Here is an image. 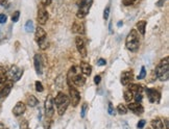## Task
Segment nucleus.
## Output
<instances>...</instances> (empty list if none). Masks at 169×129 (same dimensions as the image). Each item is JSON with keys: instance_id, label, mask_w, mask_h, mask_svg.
Wrapping results in <instances>:
<instances>
[{"instance_id": "nucleus-19", "label": "nucleus", "mask_w": 169, "mask_h": 129, "mask_svg": "<svg viewBox=\"0 0 169 129\" xmlns=\"http://www.w3.org/2000/svg\"><path fill=\"white\" fill-rule=\"evenodd\" d=\"M19 68L17 67V66H12L8 70H6V74H5V78H7L8 80H13L15 77V75L17 74V72H18Z\"/></svg>"}, {"instance_id": "nucleus-45", "label": "nucleus", "mask_w": 169, "mask_h": 129, "mask_svg": "<svg viewBox=\"0 0 169 129\" xmlns=\"http://www.w3.org/2000/svg\"><path fill=\"white\" fill-rule=\"evenodd\" d=\"M5 82V77L4 76H0V86H2Z\"/></svg>"}, {"instance_id": "nucleus-47", "label": "nucleus", "mask_w": 169, "mask_h": 129, "mask_svg": "<svg viewBox=\"0 0 169 129\" xmlns=\"http://www.w3.org/2000/svg\"><path fill=\"white\" fill-rule=\"evenodd\" d=\"M122 25H123V22H121V21H120V22H118V23H117V26H118V27L122 26Z\"/></svg>"}, {"instance_id": "nucleus-27", "label": "nucleus", "mask_w": 169, "mask_h": 129, "mask_svg": "<svg viewBox=\"0 0 169 129\" xmlns=\"http://www.w3.org/2000/svg\"><path fill=\"white\" fill-rule=\"evenodd\" d=\"M33 29H35V27H33V22L31 21V20L27 21L26 24H25V30H26V32H31V31H33Z\"/></svg>"}, {"instance_id": "nucleus-12", "label": "nucleus", "mask_w": 169, "mask_h": 129, "mask_svg": "<svg viewBox=\"0 0 169 129\" xmlns=\"http://www.w3.org/2000/svg\"><path fill=\"white\" fill-rule=\"evenodd\" d=\"M47 39V34H46L45 29H43L42 27H38L35 31V40H36L37 43H40L43 40Z\"/></svg>"}, {"instance_id": "nucleus-8", "label": "nucleus", "mask_w": 169, "mask_h": 129, "mask_svg": "<svg viewBox=\"0 0 169 129\" xmlns=\"http://www.w3.org/2000/svg\"><path fill=\"white\" fill-rule=\"evenodd\" d=\"M37 20H38V23L40 25H45L46 22L48 20V12L45 10L44 6L39 7L38 10V15H37Z\"/></svg>"}, {"instance_id": "nucleus-33", "label": "nucleus", "mask_w": 169, "mask_h": 129, "mask_svg": "<svg viewBox=\"0 0 169 129\" xmlns=\"http://www.w3.org/2000/svg\"><path fill=\"white\" fill-rule=\"evenodd\" d=\"M20 129H29L28 122H27L26 120H24V121L21 122V124H20Z\"/></svg>"}, {"instance_id": "nucleus-13", "label": "nucleus", "mask_w": 169, "mask_h": 129, "mask_svg": "<svg viewBox=\"0 0 169 129\" xmlns=\"http://www.w3.org/2000/svg\"><path fill=\"white\" fill-rule=\"evenodd\" d=\"M133 71H124L121 74V83L123 86H129L131 81L133 80Z\"/></svg>"}, {"instance_id": "nucleus-41", "label": "nucleus", "mask_w": 169, "mask_h": 129, "mask_svg": "<svg viewBox=\"0 0 169 129\" xmlns=\"http://www.w3.org/2000/svg\"><path fill=\"white\" fill-rule=\"evenodd\" d=\"M51 1L52 0H41V3L43 4V6H48L51 4Z\"/></svg>"}, {"instance_id": "nucleus-18", "label": "nucleus", "mask_w": 169, "mask_h": 129, "mask_svg": "<svg viewBox=\"0 0 169 129\" xmlns=\"http://www.w3.org/2000/svg\"><path fill=\"white\" fill-rule=\"evenodd\" d=\"M12 88H13V82L11 81L6 82V83L3 86V88H1V91H0V96L3 97V98L6 97V96H8V94L12 91Z\"/></svg>"}, {"instance_id": "nucleus-22", "label": "nucleus", "mask_w": 169, "mask_h": 129, "mask_svg": "<svg viewBox=\"0 0 169 129\" xmlns=\"http://www.w3.org/2000/svg\"><path fill=\"white\" fill-rule=\"evenodd\" d=\"M129 88L131 92H135V93H141L143 91V86L137 83H129Z\"/></svg>"}, {"instance_id": "nucleus-25", "label": "nucleus", "mask_w": 169, "mask_h": 129, "mask_svg": "<svg viewBox=\"0 0 169 129\" xmlns=\"http://www.w3.org/2000/svg\"><path fill=\"white\" fill-rule=\"evenodd\" d=\"M117 111L120 115H126L127 114V107L124 104H119V105L117 106Z\"/></svg>"}, {"instance_id": "nucleus-7", "label": "nucleus", "mask_w": 169, "mask_h": 129, "mask_svg": "<svg viewBox=\"0 0 169 129\" xmlns=\"http://www.w3.org/2000/svg\"><path fill=\"white\" fill-rule=\"evenodd\" d=\"M75 45H76V49L79 54H81L83 57H86L87 48H86V43L83 41V39L81 38V36H76V38H75Z\"/></svg>"}, {"instance_id": "nucleus-38", "label": "nucleus", "mask_w": 169, "mask_h": 129, "mask_svg": "<svg viewBox=\"0 0 169 129\" xmlns=\"http://www.w3.org/2000/svg\"><path fill=\"white\" fill-rule=\"evenodd\" d=\"M7 20V17L6 15L4 14H0V24H4Z\"/></svg>"}, {"instance_id": "nucleus-4", "label": "nucleus", "mask_w": 169, "mask_h": 129, "mask_svg": "<svg viewBox=\"0 0 169 129\" xmlns=\"http://www.w3.org/2000/svg\"><path fill=\"white\" fill-rule=\"evenodd\" d=\"M92 3L93 0H81V3H79V8L76 13V17L78 19H83L89 14V11H90L91 6H92Z\"/></svg>"}, {"instance_id": "nucleus-31", "label": "nucleus", "mask_w": 169, "mask_h": 129, "mask_svg": "<svg viewBox=\"0 0 169 129\" xmlns=\"http://www.w3.org/2000/svg\"><path fill=\"white\" fill-rule=\"evenodd\" d=\"M146 76V70H145V67H142L141 68V71H140V74L138 75V79H144Z\"/></svg>"}, {"instance_id": "nucleus-44", "label": "nucleus", "mask_w": 169, "mask_h": 129, "mask_svg": "<svg viewBox=\"0 0 169 129\" xmlns=\"http://www.w3.org/2000/svg\"><path fill=\"white\" fill-rule=\"evenodd\" d=\"M165 1H166V0H159L157 2V6H162V5L165 3Z\"/></svg>"}, {"instance_id": "nucleus-49", "label": "nucleus", "mask_w": 169, "mask_h": 129, "mask_svg": "<svg viewBox=\"0 0 169 129\" xmlns=\"http://www.w3.org/2000/svg\"><path fill=\"white\" fill-rule=\"evenodd\" d=\"M0 98H1V96H0Z\"/></svg>"}, {"instance_id": "nucleus-23", "label": "nucleus", "mask_w": 169, "mask_h": 129, "mask_svg": "<svg viewBox=\"0 0 169 129\" xmlns=\"http://www.w3.org/2000/svg\"><path fill=\"white\" fill-rule=\"evenodd\" d=\"M151 125H153V129H164V124L161 121V119L159 118H156L151 121Z\"/></svg>"}, {"instance_id": "nucleus-29", "label": "nucleus", "mask_w": 169, "mask_h": 129, "mask_svg": "<svg viewBox=\"0 0 169 129\" xmlns=\"http://www.w3.org/2000/svg\"><path fill=\"white\" fill-rule=\"evenodd\" d=\"M87 110H88V104H87V103H83V106H81V118L86 117Z\"/></svg>"}, {"instance_id": "nucleus-15", "label": "nucleus", "mask_w": 169, "mask_h": 129, "mask_svg": "<svg viewBox=\"0 0 169 129\" xmlns=\"http://www.w3.org/2000/svg\"><path fill=\"white\" fill-rule=\"evenodd\" d=\"M73 82L75 86H83V84L86 83V77H83V75H81L78 73V74H76L75 76L73 77V78L70 80V82ZM69 82V83H70Z\"/></svg>"}, {"instance_id": "nucleus-36", "label": "nucleus", "mask_w": 169, "mask_h": 129, "mask_svg": "<svg viewBox=\"0 0 169 129\" xmlns=\"http://www.w3.org/2000/svg\"><path fill=\"white\" fill-rule=\"evenodd\" d=\"M136 1H137V0H123V1H122V3H123V5L129 6V5L134 4V3L136 2Z\"/></svg>"}, {"instance_id": "nucleus-16", "label": "nucleus", "mask_w": 169, "mask_h": 129, "mask_svg": "<svg viewBox=\"0 0 169 129\" xmlns=\"http://www.w3.org/2000/svg\"><path fill=\"white\" fill-rule=\"evenodd\" d=\"M33 64H35V69H36V72L38 75L42 74V60H41V57L39 54L35 55L33 57Z\"/></svg>"}, {"instance_id": "nucleus-17", "label": "nucleus", "mask_w": 169, "mask_h": 129, "mask_svg": "<svg viewBox=\"0 0 169 129\" xmlns=\"http://www.w3.org/2000/svg\"><path fill=\"white\" fill-rule=\"evenodd\" d=\"M79 68H81V73H83V75H86V76H90L91 73H92V67H91L88 62H81Z\"/></svg>"}, {"instance_id": "nucleus-10", "label": "nucleus", "mask_w": 169, "mask_h": 129, "mask_svg": "<svg viewBox=\"0 0 169 129\" xmlns=\"http://www.w3.org/2000/svg\"><path fill=\"white\" fill-rule=\"evenodd\" d=\"M72 32L77 34H86V30H85V24L83 23L81 21H75L72 25Z\"/></svg>"}, {"instance_id": "nucleus-39", "label": "nucleus", "mask_w": 169, "mask_h": 129, "mask_svg": "<svg viewBox=\"0 0 169 129\" xmlns=\"http://www.w3.org/2000/svg\"><path fill=\"white\" fill-rule=\"evenodd\" d=\"M97 64H98V66H100V67L105 66V64H107V60H105V58H99V60H98Z\"/></svg>"}, {"instance_id": "nucleus-2", "label": "nucleus", "mask_w": 169, "mask_h": 129, "mask_svg": "<svg viewBox=\"0 0 169 129\" xmlns=\"http://www.w3.org/2000/svg\"><path fill=\"white\" fill-rule=\"evenodd\" d=\"M156 76L161 81H167L169 78V58H163L156 68Z\"/></svg>"}, {"instance_id": "nucleus-46", "label": "nucleus", "mask_w": 169, "mask_h": 129, "mask_svg": "<svg viewBox=\"0 0 169 129\" xmlns=\"http://www.w3.org/2000/svg\"><path fill=\"white\" fill-rule=\"evenodd\" d=\"M7 0H0V4L1 5H4V3H6Z\"/></svg>"}, {"instance_id": "nucleus-14", "label": "nucleus", "mask_w": 169, "mask_h": 129, "mask_svg": "<svg viewBox=\"0 0 169 129\" xmlns=\"http://www.w3.org/2000/svg\"><path fill=\"white\" fill-rule=\"evenodd\" d=\"M127 108H129V109L132 110L133 112H135V114H137V115H142L143 111H144V108H143V106L141 105L140 103H129V106H127Z\"/></svg>"}, {"instance_id": "nucleus-34", "label": "nucleus", "mask_w": 169, "mask_h": 129, "mask_svg": "<svg viewBox=\"0 0 169 129\" xmlns=\"http://www.w3.org/2000/svg\"><path fill=\"white\" fill-rule=\"evenodd\" d=\"M134 98H135V100H136L137 103H140L141 101H142V99H143L142 94H141V93H136V95H135Z\"/></svg>"}, {"instance_id": "nucleus-5", "label": "nucleus", "mask_w": 169, "mask_h": 129, "mask_svg": "<svg viewBox=\"0 0 169 129\" xmlns=\"http://www.w3.org/2000/svg\"><path fill=\"white\" fill-rule=\"evenodd\" d=\"M69 101L70 104H72L74 107H76L81 102V94L72 86H69Z\"/></svg>"}, {"instance_id": "nucleus-40", "label": "nucleus", "mask_w": 169, "mask_h": 129, "mask_svg": "<svg viewBox=\"0 0 169 129\" xmlns=\"http://www.w3.org/2000/svg\"><path fill=\"white\" fill-rule=\"evenodd\" d=\"M145 124H146L145 121H144V120H141V121H139V123H138V125H137V127H138L139 129H142L143 127L145 126Z\"/></svg>"}, {"instance_id": "nucleus-30", "label": "nucleus", "mask_w": 169, "mask_h": 129, "mask_svg": "<svg viewBox=\"0 0 169 129\" xmlns=\"http://www.w3.org/2000/svg\"><path fill=\"white\" fill-rule=\"evenodd\" d=\"M22 75H23V70L19 69V70H18V72H17V74L15 75L14 79H13V81H18V80H19V79L22 77Z\"/></svg>"}, {"instance_id": "nucleus-32", "label": "nucleus", "mask_w": 169, "mask_h": 129, "mask_svg": "<svg viewBox=\"0 0 169 129\" xmlns=\"http://www.w3.org/2000/svg\"><path fill=\"white\" fill-rule=\"evenodd\" d=\"M19 17H20V12L19 11H16V12L14 13V15L12 16V21L14 22V23H16V22L19 20Z\"/></svg>"}, {"instance_id": "nucleus-50", "label": "nucleus", "mask_w": 169, "mask_h": 129, "mask_svg": "<svg viewBox=\"0 0 169 129\" xmlns=\"http://www.w3.org/2000/svg\"><path fill=\"white\" fill-rule=\"evenodd\" d=\"M5 129H6V128H5Z\"/></svg>"}, {"instance_id": "nucleus-37", "label": "nucleus", "mask_w": 169, "mask_h": 129, "mask_svg": "<svg viewBox=\"0 0 169 129\" xmlns=\"http://www.w3.org/2000/svg\"><path fill=\"white\" fill-rule=\"evenodd\" d=\"M107 111H109V114L110 115H115V109H114V107H113V104L111 102L109 103V108H107Z\"/></svg>"}, {"instance_id": "nucleus-21", "label": "nucleus", "mask_w": 169, "mask_h": 129, "mask_svg": "<svg viewBox=\"0 0 169 129\" xmlns=\"http://www.w3.org/2000/svg\"><path fill=\"white\" fill-rule=\"evenodd\" d=\"M26 102L30 107H35V106L39 103V100L33 95H28L26 98Z\"/></svg>"}, {"instance_id": "nucleus-11", "label": "nucleus", "mask_w": 169, "mask_h": 129, "mask_svg": "<svg viewBox=\"0 0 169 129\" xmlns=\"http://www.w3.org/2000/svg\"><path fill=\"white\" fill-rule=\"evenodd\" d=\"M25 110H26V105H25V103L19 101V102H17L15 107L13 108V114H14V116H16V117H19V116L23 115L24 112H25Z\"/></svg>"}, {"instance_id": "nucleus-6", "label": "nucleus", "mask_w": 169, "mask_h": 129, "mask_svg": "<svg viewBox=\"0 0 169 129\" xmlns=\"http://www.w3.org/2000/svg\"><path fill=\"white\" fill-rule=\"evenodd\" d=\"M53 98L51 95H48L45 100V116L46 119H50L54 114V108H53Z\"/></svg>"}, {"instance_id": "nucleus-48", "label": "nucleus", "mask_w": 169, "mask_h": 129, "mask_svg": "<svg viewBox=\"0 0 169 129\" xmlns=\"http://www.w3.org/2000/svg\"><path fill=\"white\" fill-rule=\"evenodd\" d=\"M0 129H5L4 125H3L2 123H0Z\"/></svg>"}, {"instance_id": "nucleus-9", "label": "nucleus", "mask_w": 169, "mask_h": 129, "mask_svg": "<svg viewBox=\"0 0 169 129\" xmlns=\"http://www.w3.org/2000/svg\"><path fill=\"white\" fill-rule=\"evenodd\" d=\"M146 94H147L148 100L151 103H159L160 99H161V94L158 92L157 90H153V88H146Z\"/></svg>"}, {"instance_id": "nucleus-26", "label": "nucleus", "mask_w": 169, "mask_h": 129, "mask_svg": "<svg viewBox=\"0 0 169 129\" xmlns=\"http://www.w3.org/2000/svg\"><path fill=\"white\" fill-rule=\"evenodd\" d=\"M38 45H39V47H40L41 50H46L48 48V46H49V42H48L47 39H45V40H43L42 42H40Z\"/></svg>"}, {"instance_id": "nucleus-3", "label": "nucleus", "mask_w": 169, "mask_h": 129, "mask_svg": "<svg viewBox=\"0 0 169 129\" xmlns=\"http://www.w3.org/2000/svg\"><path fill=\"white\" fill-rule=\"evenodd\" d=\"M125 46L132 52H136L140 46V40H139V34L136 29H132L131 32L127 34L125 40Z\"/></svg>"}, {"instance_id": "nucleus-20", "label": "nucleus", "mask_w": 169, "mask_h": 129, "mask_svg": "<svg viewBox=\"0 0 169 129\" xmlns=\"http://www.w3.org/2000/svg\"><path fill=\"white\" fill-rule=\"evenodd\" d=\"M145 28H146V21L142 20V21H139L136 25V30L138 31L139 34H141L142 36L145 34Z\"/></svg>"}, {"instance_id": "nucleus-43", "label": "nucleus", "mask_w": 169, "mask_h": 129, "mask_svg": "<svg viewBox=\"0 0 169 129\" xmlns=\"http://www.w3.org/2000/svg\"><path fill=\"white\" fill-rule=\"evenodd\" d=\"M6 74V69L4 67H0V76H4Z\"/></svg>"}, {"instance_id": "nucleus-1", "label": "nucleus", "mask_w": 169, "mask_h": 129, "mask_svg": "<svg viewBox=\"0 0 169 129\" xmlns=\"http://www.w3.org/2000/svg\"><path fill=\"white\" fill-rule=\"evenodd\" d=\"M53 104H55V106H57V114L60 116H63L66 112L67 108H68V106L70 104L69 97L63 92H60L57 95L54 100H53Z\"/></svg>"}, {"instance_id": "nucleus-24", "label": "nucleus", "mask_w": 169, "mask_h": 129, "mask_svg": "<svg viewBox=\"0 0 169 129\" xmlns=\"http://www.w3.org/2000/svg\"><path fill=\"white\" fill-rule=\"evenodd\" d=\"M123 96H124V100H125L126 102H129V103H131V101L133 100V98H134L133 92H131L129 90H127V91L124 92Z\"/></svg>"}, {"instance_id": "nucleus-28", "label": "nucleus", "mask_w": 169, "mask_h": 129, "mask_svg": "<svg viewBox=\"0 0 169 129\" xmlns=\"http://www.w3.org/2000/svg\"><path fill=\"white\" fill-rule=\"evenodd\" d=\"M35 86H36V91L39 93H42L44 91V86L41 81H36L35 82Z\"/></svg>"}, {"instance_id": "nucleus-42", "label": "nucleus", "mask_w": 169, "mask_h": 129, "mask_svg": "<svg viewBox=\"0 0 169 129\" xmlns=\"http://www.w3.org/2000/svg\"><path fill=\"white\" fill-rule=\"evenodd\" d=\"M100 80H101V76H100V75H96V76L94 77V82H95V84H99Z\"/></svg>"}, {"instance_id": "nucleus-35", "label": "nucleus", "mask_w": 169, "mask_h": 129, "mask_svg": "<svg viewBox=\"0 0 169 129\" xmlns=\"http://www.w3.org/2000/svg\"><path fill=\"white\" fill-rule=\"evenodd\" d=\"M109 15H110V6H107L105 7V12H103V19L105 20L109 19Z\"/></svg>"}]
</instances>
